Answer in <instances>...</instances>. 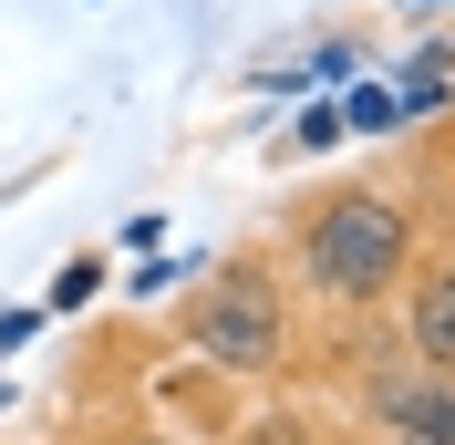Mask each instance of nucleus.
<instances>
[{
  "instance_id": "nucleus-1",
  "label": "nucleus",
  "mask_w": 455,
  "mask_h": 445,
  "mask_svg": "<svg viewBox=\"0 0 455 445\" xmlns=\"http://www.w3.org/2000/svg\"><path fill=\"white\" fill-rule=\"evenodd\" d=\"M280 259H290V279H300L311 301H331V311H394L403 270L425 259V218H414L394 187L331 176V187H311L280 218Z\"/></svg>"
},
{
  "instance_id": "nucleus-2",
  "label": "nucleus",
  "mask_w": 455,
  "mask_h": 445,
  "mask_svg": "<svg viewBox=\"0 0 455 445\" xmlns=\"http://www.w3.org/2000/svg\"><path fill=\"white\" fill-rule=\"evenodd\" d=\"M176 342H187V362H207V373H228V384H269V373H290L300 321H290L280 259H269V249H218L207 279L187 290V311H176Z\"/></svg>"
},
{
  "instance_id": "nucleus-3",
  "label": "nucleus",
  "mask_w": 455,
  "mask_h": 445,
  "mask_svg": "<svg viewBox=\"0 0 455 445\" xmlns=\"http://www.w3.org/2000/svg\"><path fill=\"white\" fill-rule=\"evenodd\" d=\"M394 311H403L394 342L425 362V373H445V384H455V249H445V259H414L403 290H394Z\"/></svg>"
},
{
  "instance_id": "nucleus-4",
  "label": "nucleus",
  "mask_w": 455,
  "mask_h": 445,
  "mask_svg": "<svg viewBox=\"0 0 455 445\" xmlns=\"http://www.w3.org/2000/svg\"><path fill=\"white\" fill-rule=\"evenodd\" d=\"M394 84V104H403V125H445L455 114V31H435V42H414V53L383 73Z\"/></svg>"
},
{
  "instance_id": "nucleus-5",
  "label": "nucleus",
  "mask_w": 455,
  "mask_h": 445,
  "mask_svg": "<svg viewBox=\"0 0 455 445\" xmlns=\"http://www.w3.org/2000/svg\"><path fill=\"white\" fill-rule=\"evenodd\" d=\"M104 290H114V249H73V259L52 270V290H42V311H52V321H73V311H93Z\"/></svg>"
},
{
  "instance_id": "nucleus-6",
  "label": "nucleus",
  "mask_w": 455,
  "mask_h": 445,
  "mask_svg": "<svg viewBox=\"0 0 455 445\" xmlns=\"http://www.w3.org/2000/svg\"><path fill=\"white\" fill-rule=\"evenodd\" d=\"M331 145H352V125H341V104L331 93H300V125H290L269 156H331Z\"/></svg>"
},
{
  "instance_id": "nucleus-7",
  "label": "nucleus",
  "mask_w": 455,
  "mask_h": 445,
  "mask_svg": "<svg viewBox=\"0 0 455 445\" xmlns=\"http://www.w3.org/2000/svg\"><path fill=\"white\" fill-rule=\"evenodd\" d=\"M331 104H341V125H352V135H403V104H394V84H341Z\"/></svg>"
},
{
  "instance_id": "nucleus-8",
  "label": "nucleus",
  "mask_w": 455,
  "mask_h": 445,
  "mask_svg": "<svg viewBox=\"0 0 455 445\" xmlns=\"http://www.w3.org/2000/svg\"><path fill=\"white\" fill-rule=\"evenodd\" d=\"M42 321H52L42 301H0V373H11V362H21L31 342H42Z\"/></svg>"
},
{
  "instance_id": "nucleus-9",
  "label": "nucleus",
  "mask_w": 455,
  "mask_h": 445,
  "mask_svg": "<svg viewBox=\"0 0 455 445\" xmlns=\"http://www.w3.org/2000/svg\"><path fill=\"white\" fill-rule=\"evenodd\" d=\"M403 435H425V445H455V384H445V373L425 384V404H414V425H403Z\"/></svg>"
},
{
  "instance_id": "nucleus-10",
  "label": "nucleus",
  "mask_w": 455,
  "mask_h": 445,
  "mask_svg": "<svg viewBox=\"0 0 455 445\" xmlns=\"http://www.w3.org/2000/svg\"><path fill=\"white\" fill-rule=\"evenodd\" d=\"M249 93H259V114H269V104H300V93H321V84H311V62H269V73H249Z\"/></svg>"
},
{
  "instance_id": "nucleus-11",
  "label": "nucleus",
  "mask_w": 455,
  "mask_h": 445,
  "mask_svg": "<svg viewBox=\"0 0 455 445\" xmlns=\"http://www.w3.org/2000/svg\"><path fill=\"white\" fill-rule=\"evenodd\" d=\"M311 84H352V73H363V42H352V31H331V42H311Z\"/></svg>"
},
{
  "instance_id": "nucleus-12",
  "label": "nucleus",
  "mask_w": 455,
  "mask_h": 445,
  "mask_svg": "<svg viewBox=\"0 0 455 445\" xmlns=\"http://www.w3.org/2000/svg\"><path fill=\"white\" fill-rule=\"evenodd\" d=\"M176 279H187V259H156V249H145L135 270H124V290H135V301H156V290H176Z\"/></svg>"
},
{
  "instance_id": "nucleus-13",
  "label": "nucleus",
  "mask_w": 455,
  "mask_h": 445,
  "mask_svg": "<svg viewBox=\"0 0 455 445\" xmlns=\"http://www.w3.org/2000/svg\"><path fill=\"white\" fill-rule=\"evenodd\" d=\"M114 249H166V207H135V218H124V228H114Z\"/></svg>"
},
{
  "instance_id": "nucleus-14",
  "label": "nucleus",
  "mask_w": 455,
  "mask_h": 445,
  "mask_svg": "<svg viewBox=\"0 0 455 445\" xmlns=\"http://www.w3.org/2000/svg\"><path fill=\"white\" fill-rule=\"evenodd\" d=\"M403 11H414V21H425V11H435V21H455V0H403Z\"/></svg>"
},
{
  "instance_id": "nucleus-15",
  "label": "nucleus",
  "mask_w": 455,
  "mask_h": 445,
  "mask_svg": "<svg viewBox=\"0 0 455 445\" xmlns=\"http://www.w3.org/2000/svg\"><path fill=\"white\" fill-rule=\"evenodd\" d=\"M0 415H11V373H0Z\"/></svg>"
},
{
  "instance_id": "nucleus-16",
  "label": "nucleus",
  "mask_w": 455,
  "mask_h": 445,
  "mask_svg": "<svg viewBox=\"0 0 455 445\" xmlns=\"http://www.w3.org/2000/svg\"><path fill=\"white\" fill-rule=\"evenodd\" d=\"M383 445H425V435H383Z\"/></svg>"
},
{
  "instance_id": "nucleus-17",
  "label": "nucleus",
  "mask_w": 455,
  "mask_h": 445,
  "mask_svg": "<svg viewBox=\"0 0 455 445\" xmlns=\"http://www.w3.org/2000/svg\"><path fill=\"white\" fill-rule=\"evenodd\" d=\"M124 445H166V435H124Z\"/></svg>"
},
{
  "instance_id": "nucleus-18",
  "label": "nucleus",
  "mask_w": 455,
  "mask_h": 445,
  "mask_svg": "<svg viewBox=\"0 0 455 445\" xmlns=\"http://www.w3.org/2000/svg\"><path fill=\"white\" fill-rule=\"evenodd\" d=\"M445 31H455V21H445Z\"/></svg>"
}]
</instances>
